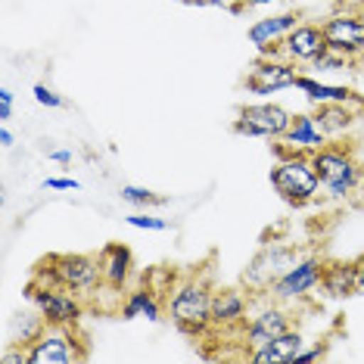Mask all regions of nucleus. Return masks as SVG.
<instances>
[{
	"instance_id": "1",
	"label": "nucleus",
	"mask_w": 364,
	"mask_h": 364,
	"mask_svg": "<svg viewBox=\"0 0 364 364\" xmlns=\"http://www.w3.org/2000/svg\"><path fill=\"white\" fill-rule=\"evenodd\" d=\"M171 318L187 333H200L212 321V299L203 284H184L171 299Z\"/></svg>"
},
{
	"instance_id": "2",
	"label": "nucleus",
	"mask_w": 364,
	"mask_h": 364,
	"mask_svg": "<svg viewBox=\"0 0 364 364\" xmlns=\"http://www.w3.org/2000/svg\"><path fill=\"white\" fill-rule=\"evenodd\" d=\"M318 171H314L311 162L305 159H289L284 165H277L274 175H271V184L277 187V193L289 203H309L318 190Z\"/></svg>"
},
{
	"instance_id": "3",
	"label": "nucleus",
	"mask_w": 364,
	"mask_h": 364,
	"mask_svg": "<svg viewBox=\"0 0 364 364\" xmlns=\"http://www.w3.org/2000/svg\"><path fill=\"white\" fill-rule=\"evenodd\" d=\"M289 125H293V119H289L287 109L262 103V106H246V109L240 112L237 131L240 134H250V137H271V134H287Z\"/></svg>"
},
{
	"instance_id": "4",
	"label": "nucleus",
	"mask_w": 364,
	"mask_h": 364,
	"mask_svg": "<svg viewBox=\"0 0 364 364\" xmlns=\"http://www.w3.org/2000/svg\"><path fill=\"white\" fill-rule=\"evenodd\" d=\"M311 165H314V171H318L321 184L330 187L333 193H346V190H352L355 178H358V165H355L349 156H343L336 150H321L311 159Z\"/></svg>"
},
{
	"instance_id": "5",
	"label": "nucleus",
	"mask_w": 364,
	"mask_h": 364,
	"mask_svg": "<svg viewBox=\"0 0 364 364\" xmlns=\"http://www.w3.org/2000/svg\"><path fill=\"white\" fill-rule=\"evenodd\" d=\"M50 264V277L72 289H90L97 284V277H103L100 262L87 259V255H56Z\"/></svg>"
},
{
	"instance_id": "6",
	"label": "nucleus",
	"mask_w": 364,
	"mask_h": 364,
	"mask_svg": "<svg viewBox=\"0 0 364 364\" xmlns=\"http://www.w3.org/2000/svg\"><path fill=\"white\" fill-rule=\"evenodd\" d=\"M324 38L330 50L336 53H355L364 50V22L349 19V16H336L324 26Z\"/></svg>"
},
{
	"instance_id": "7",
	"label": "nucleus",
	"mask_w": 364,
	"mask_h": 364,
	"mask_svg": "<svg viewBox=\"0 0 364 364\" xmlns=\"http://www.w3.org/2000/svg\"><path fill=\"white\" fill-rule=\"evenodd\" d=\"M31 296H35L41 314H44L47 321H53V324H72V321L81 318L78 302L65 293H56V289H35Z\"/></svg>"
},
{
	"instance_id": "8",
	"label": "nucleus",
	"mask_w": 364,
	"mask_h": 364,
	"mask_svg": "<svg viewBox=\"0 0 364 364\" xmlns=\"http://www.w3.org/2000/svg\"><path fill=\"white\" fill-rule=\"evenodd\" d=\"M287 53L296 56V60H318L330 50L327 38H324V28H311V26H299L287 35Z\"/></svg>"
},
{
	"instance_id": "9",
	"label": "nucleus",
	"mask_w": 364,
	"mask_h": 364,
	"mask_svg": "<svg viewBox=\"0 0 364 364\" xmlns=\"http://www.w3.org/2000/svg\"><path fill=\"white\" fill-rule=\"evenodd\" d=\"M26 358H28V364H69V361H75L78 355L72 349L65 333H44Z\"/></svg>"
},
{
	"instance_id": "10",
	"label": "nucleus",
	"mask_w": 364,
	"mask_h": 364,
	"mask_svg": "<svg viewBox=\"0 0 364 364\" xmlns=\"http://www.w3.org/2000/svg\"><path fill=\"white\" fill-rule=\"evenodd\" d=\"M318 280H321V262L318 259H309V262H302V264H293V268H289L284 277H277L274 280V289H277V296L289 299V296H302L305 289H311Z\"/></svg>"
},
{
	"instance_id": "11",
	"label": "nucleus",
	"mask_w": 364,
	"mask_h": 364,
	"mask_svg": "<svg viewBox=\"0 0 364 364\" xmlns=\"http://www.w3.org/2000/svg\"><path fill=\"white\" fill-rule=\"evenodd\" d=\"M296 78H299V75H296L289 65H284V63H264V65H255L246 85H250L255 94H271V90H277V87L296 85Z\"/></svg>"
},
{
	"instance_id": "12",
	"label": "nucleus",
	"mask_w": 364,
	"mask_h": 364,
	"mask_svg": "<svg viewBox=\"0 0 364 364\" xmlns=\"http://www.w3.org/2000/svg\"><path fill=\"white\" fill-rule=\"evenodd\" d=\"M302 352V336L299 333H280L277 339H271L268 346L255 349L252 358L259 364H289L296 361Z\"/></svg>"
},
{
	"instance_id": "13",
	"label": "nucleus",
	"mask_w": 364,
	"mask_h": 364,
	"mask_svg": "<svg viewBox=\"0 0 364 364\" xmlns=\"http://www.w3.org/2000/svg\"><path fill=\"white\" fill-rule=\"evenodd\" d=\"M280 333H287V314L284 311H274V309L259 314V318L250 324V330H246L252 349H262V346H268L271 339H277Z\"/></svg>"
},
{
	"instance_id": "14",
	"label": "nucleus",
	"mask_w": 364,
	"mask_h": 364,
	"mask_svg": "<svg viewBox=\"0 0 364 364\" xmlns=\"http://www.w3.org/2000/svg\"><path fill=\"white\" fill-rule=\"evenodd\" d=\"M100 268H103V277L109 280L112 287H122L125 284V277H128V268H131V252L122 243L106 246L103 259H100Z\"/></svg>"
},
{
	"instance_id": "15",
	"label": "nucleus",
	"mask_w": 364,
	"mask_h": 364,
	"mask_svg": "<svg viewBox=\"0 0 364 364\" xmlns=\"http://www.w3.org/2000/svg\"><path fill=\"white\" fill-rule=\"evenodd\" d=\"M324 287L330 296H349L355 287H358V277H355V264H336V268L324 271Z\"/></svg>"
},
{
	"instance_id": "16",
	"label": "nucleus",
	"mask_w": 364,
	"mask_h": 364,
	"mask_svg": "<svg viewBox=\"0 0 364 364\" xmlns=\"http://www.w3.org/2000/svg\"><path fill=\"white\" fill-rule=\"evenodd\" d=\"M240 314H243V296H240V293H230V289H225V293L212 296V321H215V324L237 321Z\"/></svg>"
},
{
	"instance_id": "17",
	"label": "nucleus",
	"mask_w": 364,
	"mask_h": 364,
	"mask_svg": "<svg viewBox=\"0 0 364 364\" xmlns=\"http://www.w3.org/2000/svg\"><path fill=\"white\" fill-rule=\"evenodd\" d=\"M293 28H296V16H277V19H264L259 26H252L250 38H252V44L264 47L271 38L284 35V31H293Z\"/></svg>"
},
{
	"instance_id": "18",
	"label": "nucleus",
	"mask_w": 364,
	"mask_h": 364,
	"mask_svg": "<svg viewBox=\"0 0 364 364\" xmlns=\"http://www.w3.org/2000/svg\"><path fill=\"white\" fill-rule=\"evenodd\" d=\"M296 87H302L305 94L318 103H346L352 97L349 87H327V85H318V81H311V78H296Z\"/></svg>"
},
{
	"instance_id": "19",
	"label": "nucleus",
	"mask_w": 364,
	"mask_h": 364,
	"mask_svg": "<svg viewBox=\"0 0 364 364\" xmlns=\"http://www.w3.org/2000/svg\"><path fill=\"white\" fill-rule=\"evenodd\" d=\"M289 144H299V146H321V128L314 125V119L309 115H299V119H293V125H289Z\"/></svg>"
},
{
	"instance_id": "20",
	"label": "nucleus",
	"mask_w": 364,
	"mask_h": 364,
	"mask_svg": "<svg viewBox=\"0 0 364 364\" xmlns=\"http://www.w3.org/2000/svg\"><path fill=\"white\" fill-rule=\"evenodd\" d=\"M140 311H144L150 321L159 318V309H156V302H153L150 293H134V296H131V302L125 305V318H137Z\"/></svg>"
},
{
	"instance_id": "21",
	"label": "nucleus",
	"mask_w": 364,
	"mask_h": 364,
	"mask_svg": "<svg viewBox=\"0 0 364 364\" xmlns=\"http://www.w3.org/2000/svg\"><path fill=\"white\" fill-rule=\"evenodd\" d=\"M352 122V115L339 106H321V128L327 131H336V128H346Z\"/></svg>"
},
{
	"instance_id": "22",
	"label": "nucleus",
	"mask_w": 364,
	"mask_h": 364,
	"mask_svg": "<svg viewBox=\"0 0 364 364\" xmlns=\"http://www.w3.org/2000/svg\"><path fill=\"white\" fill-rule=\"evenodd\" d=\"M122 200L137 203V205H159L165 203V196H156L150 190H140V187H122Z\"/></svg>"
},
{
	"instance_id": "23",
	"label": "nucleus",
	"mask_w": 364,
	"mask_h": 364,
	"mask_svg": "<svg viewBox=\"0 0 364 364\" xmlns=\"http://www.w3.org/2000/svg\"><path fill=\"white\" fill-rule=\"evenodd\" d=\"M128 221H131L134 228H153V230H165V228H168L162 218H146V215H131Z\"/></svg>"
},
{
	"instance_id": "24",
	"label": "nucleus",
	"mask_w": 364,
	"mask_h": 364,
	"mask_svg": "<svg viewBox=\"0 0 364 364\" xmlns=\"http://www.w3.org/2000/svg\"><path fill=\"white\" fill-rule=\"evenodd\" d=\"M35 97H38V103H44V106H63V100L53 94V90H47L44 85H38L35 87Z\"/></svg>"
},
{
	"instance_id": "25",
	"label": "nucleus",
	"mask_w": 364,
	"mask_h": 364,
	"mask_svg": "<svg viewBox=\"0 0 364 364\" xmlns=\"http://www.w3.org/2000/svg\"><path fill=\"white\" fill-rule=\"evenodd\" d=\"M10 109H13V94L10 90H0V119H10Z\"/></svg>"
},
{
	"instance_id": "26",
	"label": "nucleus",
	"mask_w": 364,
	"mask_h": 364,
	"mask_svg": "<svg viewBox=\"0 0 364 364\" xmlns=\"http://www.w3.org/2000/svg\"><path fill=\"white\" fill-rule=\"evenodd\" d=\"M47 187H53V190H75L78 184H75V181H69V178H50V181H47Z\"/></svg>"
},
{
	"instance_id": "27",
	"label": "nucleus",
	"mask_w": 364,
	"mask_h": 364,
	"mask_svg": "<svg viewBox=\"0 0 364 364\" xmlns=\"http://www.w3.org/2000/svg\"><path fill=\"white\" fill-rule=\"evenodd\" d=\"M355 277H358V287L364 289V255H361L358 262H355Z\"/></svg>"
},
{
	"instance_id": "28",
	"label": "nucleus",
	"mask_w": 364,
	"mask_h": 364,
	"mask_svg": "<svg viewBox=\"0 0 364 364\" xmlns=\"http://www.w3.org/2000/svg\"><path fill=\"white\" fill-rule=\"evenodd\" d=\"M53 159H56V162H69V159H72V153H65V150H60V153H53Z\"/></svg>"
},
{
	"instance_id": "29",
	"label": "nucleus",
	"mask_w": 364,
	"mask_h": 364,
	"mask_svg": "<svg viewBox=\"0 0 364 364\" xmlns=\"http://www.w3.org/2000/svg\"><path fill=\"white\" fill-rule=\"evenodd\" d=\"M0 140H4V146H10L13 144V134H10V131H0Z\"/></svg>"
},
{
	"instance_id": "30",
	"label": "nucleus",
	"mask_w": 364,
	"mask_h": 364,
	"mask_svg": "<svg viewBox=\"0 0 364 364\" xmlns=\"http://www.w3.org/2000/svg\"><path fill=\"white\" fill-rule=\"evenodd\" d=\"M246 4H252V6H259V4H271V0H246Z\"/></svg>"
},
{
	"instance_id": "31",
	"label": "nucleus",
	"mask_w": 364,
	"mask_h": 364,
	"mask_svg": "<svg viewBox=\"0 0 364 364\" xmlns=\"http://www.w3.org/2000/svg\"><path fill=\"white\" fill-rule=\"evenodd\" d=\"M212 4H225V0H212Z\"/></svg>"
},
{
	"instance_id": "32",
	"label": "nucleus",
	"mask_w": 364,
	"mask_h": 364,
	"mask_svg": "<svg viewBox=\"0 0 364 364\" xmlns=\"http://www.w3.org/2000/svg\"><path fill=\"white\" fill-rule=\"evenodd\" d=\"M361 178H364V165H361Z\"/></svg>"
}]
</instances>
